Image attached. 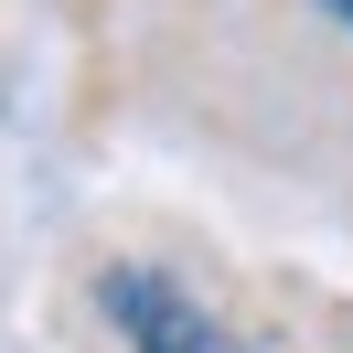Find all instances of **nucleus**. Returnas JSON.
Masks as SVG:
<instances>
[{
    "label": "nucleus",
    "mask_w": 353,
    "mask_h": 353,
    "mask_svg": "<svg viewBox=\"0 0 353 353\" xmlns=\"http://www.w3.org/2000/svg\"><path fill=\"white\" fill-rule=\"evenodd\" d=\"M97 300H108V321H118L129 353H236V332H225L193 289H172L161 268H108Z\"/></svg>",
    "instance_id": "f257e3e1"
},
{
    "label": "nucleus",
    "mask_w": 353,
    "mask_h": 353,
    "mask_svg": "<svg viewBox=\"0 0 353 353\" xmlns=\"http://www.w3.org/2000/svg\"><path fill=\"white\" fill-rule=\"evenodd\" d=\"M321 11H343V22H353V0H321Z\"/></svg>",
    "instance_id": "f03ea898"
}]
</instances>
